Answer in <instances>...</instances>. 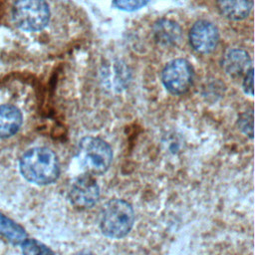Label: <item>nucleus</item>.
<instances>
[{
  "label": "nucleus",
  "mask_w": 255,
  "mask_h": 255,
  "mask_svg": "<svg viewBox=\"0 0 255 255\" xmlns=\"http://www.w3.org/2000/svg\"><path fill=\"white\" fill-rule=\"evenodd\" d=\"M19 166L26 180L39 185L53 183L60 174L58 157L48 147L30 148L21 156Z\"/></svg>",
  "instance_id": "1"
},
{
  "label": "nucleus",
  "mask_w": 255,
  "mask_h": 255,
  "mask_svg": "<svg viewBox=\"0 0 255 255\" xmlns=\"http://www.w3.org/2000/svg\"><path fill=\"white\" fill-rule=\"evenodd\" d=\"M133 223V208L124 199H112L103 208L100 228L102 233L109 238L125 237L131 230Z\"/></svg>",
  "instance_id": "2"
},
{
  "label": "nucleus",
  "mask_w": 255,
  "mask_h": 255,
  "mask_svg": "<svg viewBox=\"0 0 255 255\" xmlns=\"http://www.w3.org/2000/svg\"><path fill=\"white\" fill-rule=\"evenodd\" d=\"M14 26L24 32L44 29L50 20V8L46 0H15L11 7Z\"/></svg>",
  "instance_id": "3"
},
{
  "label": "nucleus",
  "mask_w": 255,
  "mask_h": 255,
  "mask_svg": "<svg viewBox=\"0 0 255 255\" xmlns=\"http://www.w3.org/2000/svg\"><path fill=\"white\" fill-rule=\"evenodd\" d=\"M81 166L89 174L105 173L113 159V151L107 141L100 137L86 136L79 142L77 153Z\"/></svg>",
  "instance_id": "4"
},
{
  "label": "nucleus",
  "mask_w": 255,
  "mask_h": 255,
  "mask_svg": "<svg viewBox=\"0 0 255 255\" xmlns=\"http://www.w3.org/2000/svg\"><path fill=\"white\" fill-rule=\"evenodd\" d=\"M192 67L184 59L170 61L162 71V83L174 95L185 93L192 83Z\"/></svg>",
  "instance_id": "5"
},
{
  "label": "nucleus",
  "mask_w": 255,
  "mask_h": 255,
  "mask_svg": "<svg viewBox=\"0 0 255 255\" xmlns=\"http://www.w3.org/2000/svg\"><path fill=\"white\" fill-rule=\"evenodd\" d=\"M100 197V187L92 175H82L74 180L69 190V199L77 208H90Z\"/></svg>",
  "instance_id": "6"
},
{
  "label": "nucleus",
  "mask_w": 255,
  "mask_h": 255,
  "mask_svg": "<svg viewBox=\"0 0 255 255\" xmlns=\"http://www.w3.org/2000/svg\"><path fill=\"white\" fill-rule=\"evenodd\" d=\"M218 39L217 28L212 23L205 20L194 23L189 32L190 45L200 54L212 52L218 44Z\"/></svg>",
  "instance_id": "7"
},
{
  "label": "nucleus",
  "mask_w": 255,
  "mask_h": 255,
  "mask_svg": "<svg viewBox=\"0 0 255 255\" xmlns=\"http://www.w3.org/2000/svg\"><path fill=\"white\" fill-rule=\"evenodd\" d=\"M23 124L21 111L12 104H0V138L16 134Z\"/></svg>",
  "instance_id": "8"
},
{
  "label": "nucleus",
  "mask_w": 255,
  "mask_h": 255,
  "mask_svg": "<svg viewBox=\"0 0 255 255\" xmlns=\"http://www.w3.org/2000/svg\"><path fill=\"white\" fill-rule=\"evenodd\" d=\"M252 0H218V9L225 18L230 20H242L246 18L252 9Z\"/></svg>",
  "instance_id": "9"
},
{
  "label": "nucleus",
  "mask_w": 255,
  "mask_h": 255,
  "mask_svg": "<svg viewBox=\"0 0 255 255\" xmlns=\"http://www.w3.org/2000/svg\"><path fill=\"white\" fill-rule=\"evenodd\" d=\"M250 59L248 54L240 49L230 50L224 57L223 67L231 76H240L248 72Z\"/></svg>",
  "instance_id": "10"
},
{
  "label": "nucleus",
  "mask_w": 255,
  "mask_h": 255,
  "mask_svg": "<svg viewBox=\"0 0 255 255\" xmlns=\"http://www.w3.org/2000/svg\"><path fill=\"white\" fill-rule=\"evenodd\" d=\"M0 234L14 244H21L27 238L24 228L2 213H0Z\"/></svg>",
  "instance_id": "11"
},
{
  "label": "nucleus",
  "mask_w": 255,
  "mask_h": 255,
  "mask_svg": "<svg viewBox=\"0 0 255 255\" xmlns=\"http://www.w3.org/2000/svg\"><path fill=\"white\" fill-rule=\"evenodd\" d=\"M154 33L156 35V39L159 42L168 44L176 41L180 35V29L176 25L169 20H161L155 25Z\"/></svg>",
  "instance_id": "12"
},
{
  "label": "nucleus",
  "mask_w": 255,
  "mask_h": 255,
  "mask_svg": "<svg viewBox=\"0 0 255 255\" xmlns=\"http://www.w3.org/2000/svg\"><path fill=\"white\" fill-rule=\"evenodd\" d=\"M21 246L23 255H56L48 246L36 239L26 238Z\"/></svg>",
  "instance_id": "13"
},
{
  "label": "nucleus",
  "mask_w": 255,
  "mask_h": 255,
  "mask_svg": "<svg viewBox=\"0 0 255 255\" xmlns=\"http://www.w3.org/2000/svg\"><path fill=\"white\" fill-rule=\"evenodd\" d=\"M149 0H114L117 8L124 11H134L147 4Z\"/></svg>",
  "instance_id": "14"
},
{
  "label": "nucleus",
  "mask_w": 255,
  "mask_h": 255,
  "mask_svg": "<svg viewBox=\"0 0 255 255\" xmlns=\"http://www.w3.org/2000/svg\"><path fill=\"white\" fill-rule=\"evenodd\" d=\"M239 127L240 128L247 134L250 135L249 131L253 134V117H252V113H250L249 115L246 113L244 114L240 120H239Z\"/></svg>",
  "instance_id": "15"
},
{
  "label": "nucleus",
  "mask_w": 255,
  "mask_h": 255,
  "mask_svg": "<svg viewBox=\"0 0 255 255\" xmlns=\"http://www.w3.org/2000/svg\"><path fill=\"white\" fill-rule=\"evenodd\" d=\"M243 88L246 94L253 96V69L252 68H250L248 72L245 74Z\"/></svg>",
  "instance_id": "16"
},
{
  "label": "nucleus",
  "mask_w": 255,
  "mask_h": 255,
  "mask_svg": "<svg viewBox=\"0 0 255 255\" xmlns=\"http://www.w3.org/2000/svg\"><path fill=\"white\" fill-rule=\"evenodd\" d=\"M77 255H95V254L90 253V252H81V253H79V254H77Z\"/></svg>",
  "instance_id": "17"
}]
</instances>
